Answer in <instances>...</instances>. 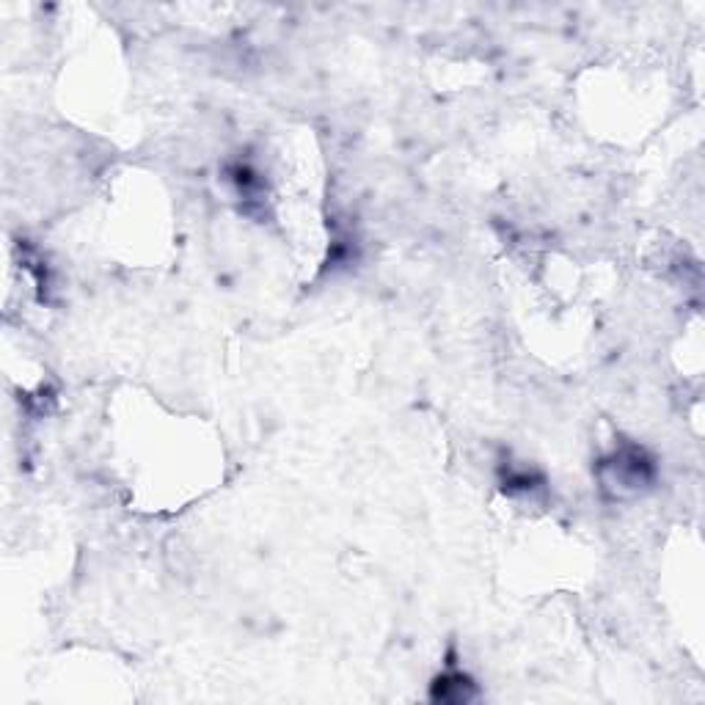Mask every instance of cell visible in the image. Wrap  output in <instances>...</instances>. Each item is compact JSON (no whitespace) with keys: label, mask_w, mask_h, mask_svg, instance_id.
I'll use <instances>...</instances> for the list:
<instances>
[{"label":"cell","mask_w":705,"mask_h":705,"mask_svg":"<svg viewBox=\"0 0 705 705\" xmlns=\"http://www.w3.org/2000/svg\"><path fill=\"white\" fill-rule=\"evenodd\" d=\"M603 471L612 474L609 485L620 487V491H637L654 477V466L645 458L643 449H623L612 460H607Z\"/></svg>","instance_id":"6da1fadb"}]
</instances>
